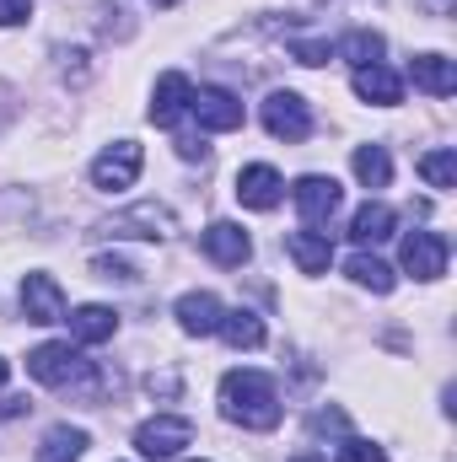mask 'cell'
Returning a JSON list of instances; mask_svg holds the SVG:
<instances>
[{"label": "cell", "instance_id": "obj_9", "mask_svg": "<svg viewBox=\"0 0 457 462\" xmlns=\"http://www.w3.org/2000/svg\"><path fill=\"white\" fill-rule=\"evenodd\" d=\"M404 269L415 280H442L447 274V236L442 231H415L404 242Z\"/></svg>", "mask_w": 457, "mask_h": 462}, {"label": "cell", "instance_id": "obj_13", "mask_svg": "<svg viewBox=\"0 0 457 462\" xmlns=\"http://www.w3.org/2000/svg\"><path fill=\"white\" fill-rule=\"evenodd\" d=\"M221 312H227V307H221L210 291H189V296H178V328L194 334V339L216 334V328H221Z\"/></svg>", "mask_w": 457, "mask_h": 462}, {"label": "cell", "instance_id": "obj_3", "mask_svg": "<svg viewBox=\"0 0 457 462\" xmlns=\"http://www.w3.org/2000/svg\"><path fill=\"white\" fill-rule=\"evenodd\" d=\"M264 129H269L275 140H285V145L307 140V134H312V108H307V97H296V92H269V97H264Z\"/></svg>", "mask_w": 457, "mask_h": 462}, {"label": "cell", "instance_id": "obj_17", "mask_svg": "<svg viewBox=\"0 0 457 462\" xmlns=\"http://www.w3.org/2000/svg\"><path fill=\"white\" fill-rule=\"evenodd\" d=\"M409 76H415V87H420L425 97H452L457 92V70H452L447 54H415Z\"/></svg>", "mask_w": 457, "mask_h": 462}, {"label": "cell", "instance_id": "obj_7", "mask_svg": "<svg viewBox=\"0 0 457 462\" xmlns=\"http://www.w3.org/2000/svg\"><path fill=\"white\" fill-rule=\"evenodd\" d=\"M22 312L27 323H65V291L54 274H27L22 280Z\"/></svg>", "mask_w": 457, "mask_h": 462}, {"label": "cell", "instance_id": "obj_11", "mask_svg": "<svg viewBox=\"0 0 457 462\" xmlns=\"http://www.w3.org/2000/svg\"><path fill=\"white\" fill-rule=\"evenodd\" d=\"M103 236H135V242H156V236H173V216L162 210V205H135V210H124L114 216Z\"/></svg>", "mask_w": 457, "mask_h": 462}, {"label": "cell", "instance_id": "obj_27", "mask_svg": "<svg viewBox=\"0 0 457 462\" xmlns=\"http://www.w3.org/2000/svg\"><path fill=\"white\" fill-rule=\"evenodd\" d=\"M340 462H387V452L371 447V441H360V436H344L340 441Z\"/></svg>", "mask_w": 457, "mask_h": 462}, {"label": "cell", "instance_id": "obj_10", "mask_svg": "<svg viewBox=\"0 0 457 462\" xmlns=\"http://www.w3.org/2000/svg\"><path fill=\"white\" fill-rule=\"evenodd\" d=\"M189 103H194L189 76H183V70H167V76L156 81V92H151V124H156V129H173L178 118L189 114Z\"/></svg>", "mask_w": 457, "mask_h": 462}, {"label": "cell", "instance_id": "obj_34", "mask_svg": "<svg viewBox=\"0 0 457 462\" xmlns=\"http://www.w3.org/2000/svg\"><path fill=\"white\" fill-rule=\"evenodd\" d=\"M0 382H5V360H0Z\"/></svg>", "mask_w": 457, "mask_h": 462}, {"label": "cell", "instance_id": "obj_32", "mask_svg": "<svg viewBox=\"0 0 457 462\" xmlns=\"http://www.w3.org/2000/svg\"><path fill=\"white\" fill-rule=\"evenodd\" d=\"M291 462H323V457H318V452H296Z\"/></svg>", "mask_w": 457, "mask_h": 462}, {"label": "cell", "instance_id": "obj_6", "mask_svg": "<svg viewBox=\"0 0 457 462\" xmlns=\"http://www.w3.org/2000/svg\"><path fill=\"white\" fill-rule=\"evenodd\" d=\"M189 114L200 118V129L210 134H227V129H242V97H231L227 87H200Z\"/></svg>", "mask_w": 457, "mask_h": 462}, {"label": "cell", "instance_id": "obj_18", "mask_svg": "<svg viewBox=\"0 0 457 462\" xmlns=\"http://www.w3.org/2000/svg\"><path fill=\"white\" fill-rule=\"evenodd\" d=\"M285 253L296 258L302 274H323L329 258H334V242H329V231H291L285 236Z\"/></svg>", "mask_w": 457, "mask_h": 462}, {"label": "cell", "instance_id": "obj_19", "mask_svg": "<svg viewBox=\"0 0 457 462\" xmlns=\"http://www.w3.org/2000/svg\"><path fill=\"white\" fill-rule=\"evenodd\" d=\"M231 349H258L264 345V318L258 312H247V307H237V312H221V328H216Z\"/></svg>", "mask_w": 457, "mask_h": 462}, {"label": "cell", "instance_id": "obj_23", "mask_svg": "<svg viewBox=\"0 0 457 462\" xmlns=\"http://www.w3.org/2000/svg\"><path fill=\"white\" fill-rule=\"evenodd\" d=\"M355 178H360L366 189H387V183H393L387 151H382V145H360V151H355Z\"/></svg>", "mask_w": 457, "mask_h": 462}, {"label": "cell", "instance_id": "obj_24", "mask_svg": "<svg viewBox=\"0 0 457 462\" xmlns=\"http://www.w3.org/2000/svg\"><path fill=\"white\" fill-rule=\"evenodd\" d=\"M420 178H425L431 189H442V194L457 189V156L452 151H425V156H420Z\"/></svg>", "mask_w": 457, "mask_h": 462}, {"label": "cell", "instance_id": "obj_31", "mask_svg": "<svg viewBox=\"0 0 457 462\" xmlns=\"http://www.w3.org/2000/svg\"><path fill=\"white\" fill-rule=\"evenodd\" d=\"M425 5H431V16H447L452 11V0H425Z\"/></svg>", "mask_w": 457, "mask_h": 462}, {"label": "cell", "instance_id": "obj_20", "mask_svg": "<svg viewBox=\"0 0 457 462\" xmlns=\"http://www.w3.org/2000/svg\"><path fill=\"white\" fill-rule=\"evenodd\" d=\"M393 226H398V216H393L387 205H360V210H355V221H350V236L366 247V242H387Z\"/></svg>", "mask_w": 457, "mask_h": 462}, {"label": "cell", "instance_id": "obj_14", "mask_svg": "<svg viewBox=\"0 0 457 462\" xmlns=\"http://www.w3.org/2000/svg\"><path fill=\"white\" fill-rule=\"evenodd\" d=\"M205 253H210L221 269H242L247 253H253V242H247V231L237 226V221H216V226L205 231Z\"/></svg>", "mask_w": 457, "mask_h": 462}, {"label": "cell", "instance_id": "obj_29", "mask_svg": "<svg viewBox=\"0 0 457 462\" xmlns=\"http://www.w3.org/2000/svg\"><path fill=\"white\" fill-rule=\"evenodd\" d=\"M33 16V0H0V27H16Z\"/></svg>", "mask_w": 457, "mask_h": 462}, {"label": "cell", "instance_id": "obj_26", "mask_svg": "<svg viewBox=\"0 0 457 462\" xmlns=\"http://www.w3.org/2000/svg\"><path fill=\"white\" fill-rule=\"evenodd\" d=\"M92 274H98V280H108V285H135V280H140V269H135V263L108 258V253H103V258H92Z\"/></svg>", "mask_w": 457, "mask_h": 462}, {"label": "cell", "instance_id": "obj_8", "mask_svg": "<svg viewBox=\"0 0 457 462\" xmlns=\"http://www.w3.org/2000/svg\"><path fill=\"white\" fill-rule=\"evenodd\" d=\"M291 199H296V210H302V221H312V226H323V221H334V210H340L344 189L334 178H302L296 189H291Z\"/></svg>", "mask_w": 457, "mask_h": 462}, {"label": "cell", "instance_id": "obj_12", "mask_svg": "<svg viewBox=\"0 0 457 462\" xmlns=\"http://www.w3.org/2000/svg\"><path fill=\"white\" fill-rule=\"evenodd\" d=\"M237 199H242L247 210H275V205L285 199V183H280V172H275V167L253 162V167H242V172H237Z\"/></svg>", "mask_w": 457, "mask_h": 462}, {"label": "cell", "instance_id": "obj_1", "mask_svg": "<svg viewBox=\"0 0 457 462\" xmlns=\"http://www.w3.org/2000/svg\"><path fill=\"white\" fill-rule=\"evenodd\" d=\"M221 414L242 430H275L280 425V393L264 371H227L221 382Z\"/></svg>", "mask_w": 457, "mask_h": 462}, {"label": "cell", "instance_id": "obj_5", "mask_svg": "<svg viewBox=\"0 0 457 462\" xmlns=\"http://www.w3.org/2000/svg\"><path fill=\"white\" fill-rule=\"evenodd\" d=\"M140 167H145L140 145H135V140H118V145H108V151L92 162V183H98L103 194H118V189H129V183L140 178Z\"/></svg>", "mask_w": 457, "mask_h": 462}, {"label": "cell", "instance_id": "obj_16", "mask_svg": "<svg viewBox=\"0 0 457 462\" xmlns=\"http://www.w3.org/2000/svg\"><path fill=\"white\" fill-rule=\"evenodd\" d=\"M355 97L360 103H377V108H393V103H404V81L387 65H360L355 70Z\"/></svg>", "mask_w": 457, "mask_h": 462}, {"label": "cell", "instance_id": "obj_30", "mask_svg": "<svg viewBox=\"0 0 457 462\" xmlns=\"http://www.w3.org/2000/svg\"><path fill=\"white\" fill-rule=\"evenodd\" d=\"M27 409H33L27 398H5V403H0V420H16V414H27Z\"/></svg>", "mask_w": 457, "mask_h": 462}, {"label": "cell", "instance_id": "obj_4", "mask_svg": "<svg viewBox=\"0 0 457 462\" xmlns=\"http://www.w3.org/2000/svg\"><path fill=\"white\" fill-rule=\"evenodd\" d=\"M194 441V425L183 420V414H156V420H145L140 430H135V447H140V457H178L183 447Z\"/></svg>", "mask_w": 457, "mask_h": 462}, {"label": "cell", "instance_id": "obj_33", "mask_svg": "<svg viewBox=\"0 0 457 462\" xmlns=\"http://www.w3.org/2000/svg\"><path fill=\"white\" fill-rule=\"evenodd\" d=\"M151 5H162V11H173V5H178V0H151Z\"/></svg>", "mask_w": 457, "mask_h": 462}, {"label": "cell", "instance_id": "obj_2", "mask_svg": "<svg viewBox=\"0 0 457 462\" xmlns=\"http://www.w3.org/2000/svg\"><path fill=\"white\" fill-rule=\"evenodd\" d=\"M27 376L43 382V387H92L98 382L92 360L70 345H38L27 355Z\"/></svg>", "mask_w": 457, "mask_h": 462}, {"label": "cell", "instance_id": "obj_25", "mask_svg": "<svg viewBox=\"0 0 457 462\" xmlns=\"http://www.w3.org/2000/svg\"><path fill=\"white\" fill-rule=\"evenodd\" d=\"M340 54H344V60H355V70H360V65H382V32H366V27H360V32H350Z\"/></svg>", "mask_w": 457, "mask_h": 462}, {"label": "cell", "instance_id": "obj_22", "mask_svg": "<svg viewBox=\"0 0 457 462\" xmlns=\"http://www.w3.org/2000/svg\"><path fill=\"white\" fill-rule=\"evenodd\" d=\"M87 452V430H76V425H54L49 436H43V447H38V462H76Z\"/></svg>", "mask_w": 457, "mask_h": 462}, {"label": "cell", "instance_id": "obj_15", "mask_svg": "<svg viewBox=\"0 0 457 462\" xmlns=\"http://www.w3.org/2000/svg\"><path fill=\"white\" fill-rule=\"evenodd\" d=\"M70 334H76V345H108L118 334V312L114 307H98V301H87V307H76L70 318Z\"/></svg>", "mask_w": 457, "mask_h": 462}, {"label": "cell", "instance_id": "obj_21", "mask_svg": "<svg viewBox=\"0 0 457 462\" xmlns=\"http://www.w3.org/2000/svg\"><path fill=\"white\" fill-rule=\"evenodd\" d=\"M344 274H350L355 285H366L371 296H387V291L398 285V280H393V269H387L382 258H371V253H355V258L344 263Z\"/></svg>", "mask_w": 457, "mask_h": 462}, {"label": "cell", "instance_id": "obj_28", "mask_svg": "<svg viewBox=\"0 0 457 462\" xmlns=\"http://www.w3.org/2000/svg\"><path fill=\"white\" fill-rule=\"evenodd\" d=\"M291 54H296L302 65H329L334 49H329V43H291Z\"/></svg>", "mask_w": 457, "mask_h": 462}]
</instances>
